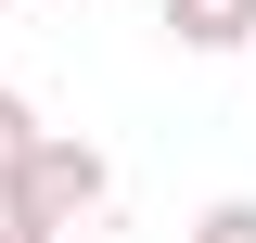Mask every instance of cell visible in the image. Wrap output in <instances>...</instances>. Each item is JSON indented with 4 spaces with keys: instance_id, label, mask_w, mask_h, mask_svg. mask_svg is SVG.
Instances as JSON below:
<instances>
[{
    "instance_id": "obj_4",
    "label": "cell",
    "mask_w": 256,
    "mask_h": 243,
    "mask_svg": "<svg viewBox=\"0 0 256 243\" xmlns=\"http://www.w3.org/2000/svg\"><path fill=\"white\" fill-rule=\"evenodd\" d=\"M192 243H256V192H230V205H205V218H192Z\"/></svg>"
},
{
    "instance_id": "obj_3",
    "label": "cell",
    "mask_w": 256,
    "mask_h": 243,
    "mask_svg": "<svg viewBox=\"0 0 256 243\" xmlns=\"http://www.w3.org/2000/svg\"><path fill=\"white\" fill-rule=\"evenodd\" d=\"M26 141H38V102H13V90H0V192H13V166H26Z\"/></svg>"
},
{
    "instance_id": "obj_2",
    "label": "cell",
    "mask_w": 256,
    "mask_h": 243,
    "mask_svg": "<svg viewBox=\"0 0 256 243\" xmlns=\"http://www.w3.org/2000/svg\"><path fill=\"white\" fill-rule=\"evenodd\" d=\"M180 52H256V0H166Z\"/></svg>"
},
{
    "instance_id": "obj_5",
    "label": "cell",
    "mask_w": 256,
    "mask_h": 243,
    "mask_svg": "<svg viewBox=\"0 0 256 243\" xmlns=\"http://www.w3.org/2000/svg\"><path fill=\"white\" fill-rule=\"evenodd\" d=\"M0 243H64V230H38V218H13V205H0Z\"/></svg>"
},
{
    "instance_id": "obj_1",
    "label": "cell",
    "mask_w": 256,
    "mask_h": 243,
    "mask_svg": "<svg viewBox=\"0 0 256 243\" xmlns=\"http://www.w3.org/2000/svg\"><path fill=\"white\" fill-rule=\"evenodd\" d=\"M0 205H13V218H38V230H90V218L116 205V166H102V141H77V128H38Z\"/></svg>"
}]
</instances>
